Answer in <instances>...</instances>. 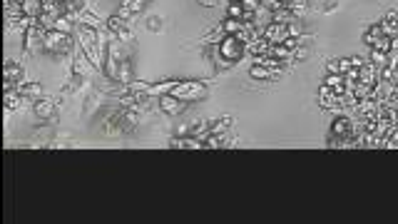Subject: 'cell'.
I'll return each mask as SVG.
<instances>
[{"label": "cell", "mask_w": 398, "mask_h": 224, "mask_svg": "<svg viewBox=\"0 0 398 224\" xmlns=\"http://www.w3.org/2000/svg\"><path fill=\"white\" fill-rule=\"evenodd\" d=\"M381 35H386V33H383L381 23H376V25H371V28L366 30V35H363V43H366L368 48H373V43H376V40H378Z\"/></svg>", "instance_id": "15"}, {"label": "cell", "mask_w": 398, "mask_h": 224, "mask_svg": "<svg viewBox=\"0 0 398 224\" xmlns=\"http://www.w3.org/2000/svg\"><path fill=\"white\" fill-rule=\"evenodd\" d=\"M18 92H20L23 100H40L43 85L40 82H23V85H18Z\"/></svg>", "instance_id": "9"}, {"label": "cell", "mask_w": 398, "mask_h": 224, "mask_svg": "<svg viewBox=\"0 0 398 224\" xmlns=\"http://www.w3.org/2000/svg\"><path fill=\"white\" fill-rule=\"evenodd\" d=\"M391 48H393V38L391 35H381L376 43H373V48L371 50H381V53H391Z\"/></svg>", "instance_id": "20"}, {"label": "cell", "mask_w": 398, "mask_h": 224, "mask_svg": "<svg viewBox=\"0 0 398 224\" xmlns=\"http://www.w3.org/2000/svg\"><path fill=\"white\" fill-rule=\"evenodd\" d=\"M306 55H309V50H306V48H301V50L296 48V60H304Z\"/></svg>", "instance_id": "33"}, {"label": "cell", "mask_w": 398, "mask_h": 224, "mask_svg": "<svg viewBox=\"0 0 398 224\" xmlns=\"http://www.w3.org/2000/svg\"><path fill=\"white\" fill-rule=\"evenodd\" d=\"M53 28H55V30H63V33H70V30H72V20H70V15H67V13L58 15V18H55V23H53Z\"/></svg>", "instance_id": "21"}, {"label": "cell", "mask_w": 398, "mask_h": 224, "mask_svg": "<svg viewBox=\"0 0 398 224\" xmlns=\"http://www.w3.org/2000/svg\"><path fill=\"white\" fill-rule=\"evenodd\" d=\"M371 63H373V65H378V68H386V65H388V53L371 50Z\"/></svg>", "instance_id": "23"}, {"label": "cell", "mask_w": 398, "mask_h": 224, "mask_svg": "<svg viewBox=\"0 0 398 224\" xmlns=\"http://www.w3.org/2000/svg\"><path fill=\"white\" fill-rule=\"evenodd\" d=\"M249 75H252L254 80H269V77L274 75V70H269V68H264V65H259V63H257V65H252V68H249Z\"/></svg>", "instance_id": "19"}, {"label": "cell", "mask_w": 398, "mask_h": 224, "mask_svg": "<svg viewBox=\"0 0 398 224\" xmlns=\"http://www.w3.org/2000/svg\"><path fill=\"white\" fill-rule=\"evenodd\" d=\"M199 3H202V5H207V8H212V5H217L219 0H199Z\"/></svg>", "instance_id": "34"}, {"label": "cell", "mask_w": 398, "mask_h": 224, "mask_svg": "<svg viewBox=\"0 0 398 224\" xmlns=\"http://www.w3.org/2000/svg\"><path fill=\"white\" fill-rule=\"evenodd\" d=\"M259 3H262V8H266V10H279V8H281L279 0H259Z\"/></svg>", "instance_id": "31"}, {"label": "cell", "mask_w": 398, "mask_h": 224, "mask_svg": "<svg viewBox=\"0 0 398 224\" xmlns=\"http://www.w3.org/2000/svg\"><path fill=\"white\" fill-rule=\"evenodd\" d=\"M20 105V92L18 95H13V92H5V107L10 110V107H18Z\"/></svg>", "instance_id": "27"}, {"label": "cell", "mask_w": 398, "mask_h": 224, "mask_svg": "<svg viewBox=\"0 0 398 224\" xmlns=\"http://www.w3.org/2000/svg\"><path fill=\"white\" fill-rule=\"evenodd\" d=\"M147 28H149V30H154V33H157V30H162V20H159V18H157V15H152V18H149V20H147Z\"/></svg>", "instance_id": "30"}, {"label": "cell", "mask_w": 398, "mask_h": 224, "mask_svg": "<svg viewBox=\"0 0 398 224\" xmlns=\"http://www.w3.org/2000/svg\"><path fill=\"white\" fill-rule=\"evenodd\" d=\"M269 50H271V43H269L266 38H254V40H252V53H254L257 58L269 55Z\"/></svg>", "instance_id": "16"}, {"label": "cell", "mask_w": 398, "mask_h": 224, "mask_svg": "<svg viewBox=\"0 0 398 224\" xmlns=\"http://www.w3.org/2000/svg\"><path fill=\"white\" fill-rule=\"evenodd\" d=\"M353 70V63H351V58H343V60H338V73L346 75Z\"/></svg>", "instance_id": "28"}, {"label": "cell", "mask_w": 398, "mask_h": 224, "mask_svg": "<svg viewBox=\"0 0 398 224\" xmlns=\"http://www.w3.org/2000/svg\"><path fill=\"white\" fill-rule=\"evenodd\" d=\"M326 70H329V73H338V60H329ZM338 75H341V73H338Z\"/></svg>", "instance_id": "32"}, {"label": "cell", "mask_w": 398, "mask_h": 224, "mask_svg": "<svg viewBox=\"0 0 398 224\" xmlns=\"http://www.w3.org/2000/svg\"><path fill=\"white\" fill-rule=\"evenodd\" d=\"M169 95H174V97H179V100H187V102H189V100H197V97L204 95V82H197V80H179Z\"/></svg>", "instance_id": "3"}, {"label": "cell", "mask_w": 398, "mask_h": 224, "mask_svg": "<svg viewBox=\"0 0 398 224\" xmlns=\"http://www.w3.org/2000/svg\"><path fill=\"white\" fill-rule=\"evenodd\" d=\"M179 80H164V82H157V85H149V92L147 95H169L174 90Z\"/></svg>", "instance_id": "13"}, {"label": "cell", "mask_w": 398, "mask_h": 224, "mask_svg": "<svg viewBox=\"0 0 398 224\" xmlns=\"http://www.w3.org/2000/svg\"><path fill=\"white\" fill-rule=\"evenodd\" d=\"M259 5H262L259 0H242V8H244V10H249V13H257V10H259Z\"/></svg>", "instance_id": "29"}, {"label": "cell", "mask_w": 398, "mask_h": 224, "mask_svg": "<svg viewBox=\"0 0 398 224\" xmlns=\"http://www.w3.org/2000/svg\"><path fill=\"white\" fill-rule=\"evenodd\" d=\"M159 107L167 115H179V112L187 110V100H179L174 95H159Z\"/></svg>", "instance_id": "6"}, {"label": "cell", "mask_w": 398, "mask_h": 224, "mask_svg": "<svg viewBox=\"0 0 398 224\" xmlns=\"http://www.w3.org/2000/svg\"><path fill=\"white\" fill-rule=\"evenodd\" d=\"M3 80L20 85V80H23V68H20V65H13V63H5V68H3Z\"/></svg>", "instance_id": "11"}, {"label": "cell", "mask_w": 398, "mask_h": 224, "mask_svg": "<svg viewBox=\"0 0 398 224\" xmlns=\"http://www.w3.org/2000/svg\"><path fill=\"white\" fill-rule=\"evenodd\" d=\"M107 28L112 30V33H117L122 40H130V30H127V20L120 15V13H115L110 20H107Z\"/></svg>", "instance_id": "8"}, {"label": "cell", "mask_w": 398, "mask_h": 224, "mask_svg": "<svg viewBox=\"0 0 398 224\" xmlns=\"http://www.w3.org/2000/svg\"><path fill=\"white\" fill-rule=\"evenodd\" d=\"M242 25H244V20H239V18H227V20L222 23V30H224L227 35H237V33L242 30Z\"/></svg>", "instance_id": "17"}, {"label": "cell", "mask_w": 398, "mask_h": 224, "mask_svg": "<svg viewBox=\"0 0 398 224\" xmlns=\"http://www.w3.org/2000/svg\"><path fill=\"white\" fill-rule=\"evenodd\" d=\"M117 80H120V82H125V85L134 82V77H132V63H130V58L120 60V75H117Z\"/></svg>", "instance_id": "14"}, {"label": "cell", "mask_w": 398, "mask_h": 224, "mask_svg": "<svg viewBox=\"0 0 398 224\" xmlns=\"http://www.w3.org/2000/svg\"><path fill=\"white\" fill-rule=\"evenodd\" d=\"M70 45H72L70 33L55 30V28L45 30V50H50V53H67V50H70Z\"/></svg>", "instance_id": "2"}, {"label": "cell", "mask_w": 398, "mask_h": 224, "mask_svg": "<svg viewBox=\"0 0 398 224\" xmlns=\"http://www.w3.org/2000/svg\"><path fill=\"white\" fill-rule=\"evenodd\" d=\"M351 135H353L351 117H336L331 125V137H338V142L343 145V140H351Z\"/></svg>", "instance_id": "5"}, {"label": "cell", "mask_w": 398, "mask_h": 224, "mask_svg": "<svg viewBox=\"0 0 398 224\" xmlns=\"http://www.w3.org/2000/svg\"><path fill=\"white\" fill-rule=\"evenodd\" d=\"M53 112H55V102H53V100H38V102H35V115H38L40 120H50Z\"/></svg>", "instance_id": "10"}, {"label": "cell", "mask_w": 398, "mask_h": 224, "mask_svg": "<svg viewBox=\"0 0 398 224\" xmlns=\"http://www.w3.org/2000/svg\"><path fill=\"white\" fill-rule=\"evenodd\" d=\"M23 15L40 18L43 15V0H23Z\"/></svg>", "instance_id": "12"}, {"label": "cell", "mask_w": 398, "mask_h": 224, "mask_svg": "<svg viewBox=\"0 0 398 224\" xmlns=\"http://www.w3.org/2000/svg\"><path fill=\"white\" fill-rule=\"evenodd\" d=\"M291 35V28H289V23H269L264 28V38L271 43V45H281L286 38Z\"/></svg>", "instance_id": "4"}, {"label": "cell", "mask_w": 398, "mask_h": 224, "mask_svg": "<svg viewBox=\"0 0 398 224\" xmlns=\"http://www.w3.org/2000/svg\"><path fill=\"white\" fill-rule=\"evenodd\" d=\"M229 3H242V0H229Z\"/></svg>", "instance_id": "35"}, {"label": "cell", "mask_w": 398, "mask_h": 224, "mask_svg": "<svg viewBox=\"0 0 398 224\" xmlns=\"http://www.w3.org/2000/svg\"><path fill=\"white\" fill-rule=\"evenodd\" d=\"M244 50H247V43L239 40L237 35H227V38L219 43V55H222L224 60H229V63L239 60V58L244 55Z\"/></svg>", "instance_id": "1"}, {"label": "cell", "mask_w": 398, "mask_h": 224, "mask_svg": "<svg viewBox=\"0 0 398 224\" xmlns=\"http://www.w3.org/2000/svg\"><path fill=\"white\" fill-rule=\"evenodd\" d=\"M289 53H291V50H286L284 45H271V50H269V55L276 58V60H279V58H286Z\"/></svg>", "instance_id": "26"}, {"label": "cell", "mask_w": 398, "mask_h": 224, "mask_svg": "<svg viewBox=\"0 0 398 224\" xmlns=\"http://www.w3.org/2000/svg\"><path fill=\"white\" fill-rule=\"evenodd\" d=\"M232 127V117L227 115V117H222V120H212V132H224V130H229Z\"/></svg>", "instance_id": "22"}, {"label": "cell", "mask_w": 398, "mask_h": 224, "mask_svg": "<svg viewBox=\"0 0 398 224\" xmlns=\"http://www.w3.org/2000/svg\"><path fill=\"white\" fill-rule=\"evenodd\" d=\"M279 3H281V8H286L291 13H299V10L306 8V0H279Z\"/></svg>", "instance_id": "24"}, {"label": "cell", "mask_w": 398, "mask_h": 224, "mask_svg": "<svg viewBox=\"0 0 398 224\" xmlns=\"http://www.w3.org/2000/svg\"><path fill=\"white\" fill-rule=\"evenodd\" d=\"M227 18H244V8H242V3H229V8H227Z\"/></svg>", "instance_id": "25"}, {"label": "cell", "mask_w": 398, "mask_h": 224, "mask_svg": "<svg viewBox=\"0 0 398 224\" xmlns=\"http://www.w3.org/2000/svg\"><path fill=\"white\" fill-rule=\"evenodd\" d=\"M381 80V68L373 65V63H366L361 70H358V82L361 85H368V87H376Z\"/></svg>", "instance_id": "7"}, {"label": "cell", "mask_w": 398, "mask_h": 224, "mask_svg": "<svg viewBox=\"0 0 398 224\" xmlns=\"http://www.w3.org/2000/svg\"><path fill=\"white\" fill-rule=\"evenodd\" d=\"M224 38H227V33H224V30H222V25H219L217 30H212V33H207L202 43H204V45H219V43H222Z\"/></svg>", "instance_id": "18"}]
</instances>
